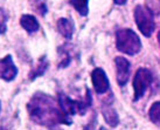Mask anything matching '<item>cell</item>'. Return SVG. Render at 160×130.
Instances as JSON below:
<instances>
[{"mask_svg":"<svg viewBox=\"0 0 160 130\" xmlns=\"http://www.w3.org/2000/svg\"><path fill=\"white\" fill-rule=\"evenodd\" d=\"M58 103L60 107L63 112L67 114L68 116H72L75 114H81L84 115L87 109L91 106V95H90V90H87V100L85 101H77V100H72L69 96H67L63 93L58 94Z\"/></svg>","mask_w":160,"mask_h":130,"instance_id":"obj_3","label":"cell"},{"mask_svg":"<svg viewBox=\"0 0 160 130\" xmlns=\"http://www.w3.org/2000/svg\"><path fill=\"white\" fill-rule=\"evenodd\" d=\"M29 4H31L33 11L38 12L41 17H45L47 12H48L46 0H29Z\"/></svg>","mask_w":160,"mask_h":130,"instance_id":"obj_15","label":"cell"},{"mask_svg":"<svg viewBox=\"0 0 160 130\" xmlns=\"http://www.w3.org/2000/svg\"><path fill=\"white\" fill-rule=\"evenodd\" d=\"M47 68H48V60H47L46 56H42V58L39 59L36 66L29 73V79L31 80H35L36 77L42 76L45 74L46 70H47Z\"/></svg>","mask_w":160,"mask_h":130,"instance_id":"obj_12","label":"cell"},{"mask_svg":"<svg viewBox=\"0 0 160 130\" xmlns=\"http://www.w3.org/2000/svg\"><path fill=\"white\" fill-rule=\"evenodd\" d=\"M91 81H92L93 89L97 94H104L110 88V82L105 72L102 68H95L91 73Z\"/></svg>","mask_w":160,"mask_h":130,"instance_id":"obj_7","label":"cell"},{"mask_svg":"<svg viewBox=\"0 0 160 130\" xmlns=\"http://www.w3.org/2000/svg\"><path fill=\"white\" fill-rule=\"evenodd\" d=\"M148 116L154 124L160 126V101H157L152 104L148 110Z\"/></svg>","mask_w":160,"mask_h":130,"instance_id":"obj_14","label":"cell"},{"mask_svg":"<svg viewBox=\"0 0 160 130\" xmlns=\"http://www.w3.org/2000/svg\"><path fill=\"white\" fill-rule=\"evenodd\" d=\"M27 112L32 121L40 126L52 128L58 124H71V117L61 109L58 100L41 91L31 97Z\"/></svg>","mask_w":160,"mask_h":130,"instance_id":"obj_1","label":"cell"},{"mask_svg":"<svg viewBox=\"0 0 160 130\" xmlns=\"http://www.w3.org/2000/svg\"><path fill=\"white\" fill-rule=\"evenodd\" d=\"M115 65H116V70H117V82L120 87H123L128 83L130 77V66L129 60H126L123 56H117L115 59Z\"/></svg>","mask_w":160,"mask_h":130,"instance_id":"obj_8","label":"cell"},{"mask_svg":"<svg viewBox=\"0 0 160 130\" xmlns=\"http://www.w3.org/2000/svg\"><path fill=\"white\" fill-rule=\"evenodd\" d=\"M58 31L60 32V34L62 36H64L66 39H69L70 40L72 38V34H74V31H75V25L71 21L70 19L68 18H60L58 20Z\"/></svg>","mask_w":160,"mask_h":130,"instance_id":"obj_9","label":"cell"},{"mask_svg":"<svg viewBox=\"0 0 160 130\" xmlns=\"http://www.w3.org/2000/svg\"><path fill=\"white\" fill-rule=\"evenodd\" d=\"M126 1H128V0H113V3H115L116 5H119V6L125 5L126 4Z\"/></svg>","mask_w":160,"mask_h":130,"instance_id":"obj_17","label":"cell"},{"mask_svg":"<svg viewBox=\"0 0 160 130\" xmlns=\"http://www.w3.org/2000/svg\"><path fill=\"white\" fill-rule=\"evenodd\" d=\"M102 114L104 120L107 121V123L110 127L115 128L118 123H119V117L118 114L116 112V109L112 107L111 104H104L102 108Z\"/></svg>","mask_w":160,"mask_h":130,"instance_id":"obj_11","label":"cell"},{"mask_svg":"<svg viewBox=\"0 0 160 130\" xmlns=\"http://www.w3.org/2000/svg\"><path fill=\"white\" fill-rule=\"evenodd\" d=\"M116 47L126 55H136L142 50V41L136 32L123 28L116 33Z\"/></svg>","mask_w":160,"mask_h":130,"instance_id":"obj_2","label":"cell"},{"mask_svg":"<svg viewBox=\"0 0 160 130\" xmlns=\"http://www.w3.org/2000/svg\"><path fill=\"white\" fill-rule=\"evenodd\" d=\"M133 15L140 33L144 36L150 38L153 31H154V28H156L153 12L144 5H137L136 8H134Z\"/></svg>","mask_w":160,"mask_h":130,"instance_id":"obj_4","label":"cell"},{"mask_svg":"<svg viewBox=\"0 0 160 130\" xmlns=\"http://www.w3.org/2000/svg\"><path fill=\"white\" fill-rule=\"evenodd\" d=\"M70 5L82 17H85L89 13V0H70Z\"/></svg>","mask_w":160,"mask_h":130,"instance_id":"obj_13","label":"cell"},{"mask_svg":"<svg viewBox=\"0 0 160 130\" xmlns=\"http://www.w3.org/2000/svg\"><path fill=\"white\" fill-rule=\"evenodd\" d=\"M7 23H8V14L4 8H0V34H5L7 31Z\"/></svg>","mask_w":160,"mask_h":130,"instance_id":"obj_16","label":"cell"},{"mask_svg":"<svg viewBox=\"0 0 160 130\" xmlns=\"http://www.w3.org/2000/svg\"><path fill=\"white\" fill-rule=\"evenodd\" d=\"M158 42H159V45H160V31H159V33H158Z\"/></svg>","mask_w":160,"mask_h":130,"instance_id":"obj_18","label":"cell"},{"mask_svg":"<svg viewBox=\"0 0 160 130\" xmlns=\"http://www.w3.org/2000/svg\"><path fill=\"white\" fill-rule=\"evenodd\" d=\"M20 25L27 33H35L40 28V23L38 19L32 14H23L20 18Z\"/></svg>","mask_w":160,"mask_h":130,"instance_id":"obj_10","label":"cell"},{"mask_svg":"<svg viewBox=\"0 0 160 130\" xmlns=\"http://www.w3.org/2000/svg\"><path fill=\"white\" fill-rule=\"evenodd\" d=\"M18 68L14 65L13 58L12 55H6L5 58L0 59V79L6 81V82H11L13 81L17 75H18Z\"/></svg>","mask_w":160,"mask_h":130,"instance_id":"obj_6","label":"cell"},{"mask_svg":"<svg viewBox=\"0 0 160 130\" xmlns=\"http://www.w3.org/2000/svg\"><path fill=\"white\" fill-rule=\"evenodd\" d=\"M0 110H1V104H0Z\"/></svg>","mask_w":160,"mask_h":130,"instance_id":"obj_19","label":"cell"},{"mask_svg":"<svg viewBox=\"0 0 160 130\" xmlns=\"http://www.w3.org/2000/svg\"><path fill=\"white\" fill-rule=\"evenodd\" d=\"M152 73L146 69V68H139L136 75L133 77V90H134V96L133 100L138 101L144 96V94L146 93L147 88L151 86L152 83Z\"/></svg>","mask_w":160,"mask_h":130,"instance_id":"obj_5","label":"cell"}]
</instances>
